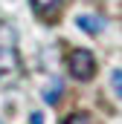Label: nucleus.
<instances>
[{
	"label": "nucleus",
	"instance_id": "1",
	"mask_svg": "<svg viewBox=\"0 0 122 124\" xmlns=\"http://www.w3.org/2000/svg\"><path fill=\"white\" fill-rule=\"evenodd\" d=\"M67 69L73 78L79 81H90L96 75V58H93L90 49H73L70 52V61H67Z\"/></svg>",
	"mask_w": 122,
	"mask_h": 124
},
{
	"label": "nucleus",
	"instance_id": "2",
	"mask_svg": "<svg viewBox=\"0 0 122 124\" xmlns=\"http://www.w3.org/2000/svg\"><path fill=\"white\" fill-rule=\"evenodd\" d=\"M18 63V35L15 26L0 20V69H12Z\"/></svg>",
	"mask_w": 122,
	"mask_h": 124
},
{
	"label": "nucleus",
	"instance_id": "3",
	"mask_svg": "<svg viewBox=\"0 0 122 124\" xmlns=\"http://www.w3.org/2000/svg\"><path fill=\"white\" fill-rule=\"evenodd\" d=\"M76 26L84 29L87 35H99V32L105 29V20H102L99 15H79V17H76Z\"/></svg>",
	"mask_w": 122,
	"mask_h": 124
},
{
	"label": "nucleus",
	"instance_id": "4",
	"mask_svg": "<svg viewBox=\"0 0 122 124\" xmlns=\"http://www.w3.org/2000/svg\"><path fill=\"white\" fill-rule=\"evenodd\" d=\"M29 3H32V9H35L38 17H52V15H58L64 0H29Z\"/></svg>",
	"mask_w": 122,
	"mask_h": 124
},
{
	"label": "nucleus",
	"instance_id": "5",
	"mask_svg": "<svg viewBox=\"0 0 122 124\" xmlns=\"http://www.w3.org/2000/svg\"><path fill=\"white\" fill-rule=\"evenodd\" d=\"M58 95H61V81H52V87L44 90V101H47V104H55Z\"/></svg>",
	"mask_w": 122,
	"mask_h": 124
},
{
	"label": "nucleus",
	"instance_id": "6",
	"mask_svg": "<svg viewBox=\"0 0 122 124\" xmlns=\"http://www.w3.org/2000/svg\"><path fill=\"white\" fill-rule=\"evenodd\" d=\"M111 87H113V93L122 98V69H113V75H111Z\"/></svg>",
	"mask_w": 122,
	"mask_h": 124
},
{
	"label": "nucleus",
	"instance_id": "7",
	"mask_svg": "<svg viewBox=\"0 0 122 124\" xmlns=\"http://www.w3.org/2000/svg\"><path fill=\"white\" fill-rule=\"evenodd\" d=\"M64 124H93V118L87 116V113H73V116H70Z\"/></svg>",
	"mask_w": 122,
	"mask_h": 124
},
{
	"label": "nucleus",
	"instance_id": "8",
	"mask_svg": "<svg viewBox=\"0 0 122 124\" xmlns=\"http://www.w3.org/2000/svg\"><path fill=\"white\" fill-rule=\"evenodd\" d=\"M32 124H44V116L41 113H32Z\"/></svg>",
	"mask_w": 122,
	"mask_h": 124
}]
</instances>
